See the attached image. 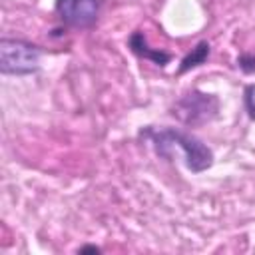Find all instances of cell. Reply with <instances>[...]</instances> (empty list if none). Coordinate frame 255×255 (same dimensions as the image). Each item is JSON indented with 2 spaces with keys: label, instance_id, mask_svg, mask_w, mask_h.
Segmentation results:
<instances>
[{
  "label": "cell",
  "instance_id": "obj_3",
  "mask_svg": "<svg viewBox=\"0 0 255 255\" xmlns=\"http://www.w3.org/2000/svg\"><path fill=\"white\" fill-rule=\"evenodd\" d=\"M217 112H219V98L215 94H205L199 90H189L181 94L171 108V116L189 128L209 124L211 120L217 118Z\"/></svg>",
  "mask_w": 255,
  "mask_h": 255
},
{
  "label": "cell",
  "instance_id": "obj_7",
  "mask_svg": "<svg viewBox=\"0 0 255 255\" xmlns=\"http://www.w3.org/2000/svg\"><path fill=\"white\" fill-rule=\"evenodd\" d=\"M237 64H239V68H241L245 74H253V72H255V56H253V54H243V56H239Z\"/></svg>",
  "mask_w": 255,
  "mask_h": 255
},
{
  "label": "cell",
  "instance_id": "obj_2",
  "mask_svg": "<svg viewBox=\"0 0 255 255\" xmlns=\"http://www.w3.org/2000/svg\"><path fill=\"white\" fill-rule=\"evenodd\" d=\"M42 48L26 40H0V72L4 76H30L40 68Z\"/></svg>",
  "mask_w": 255,
  "mask_h": 255
},
{
  "label": "cell",
  "instance_id": "obj_6",
  "mask_svg": "<svg viewBox=\"0 0 255 255\" xmlns=\"http://www.w3.org/2000/svg\"><path fill=\"white\" fill-rule=\"evenodd\" d=\"M207 56H209V44L203 40V42H199L195 48H191V52L181 60V64H179V68H177V74H185V72H189L191 68L201 66V64L207 60Z\"/></svg>",
  "mask_w": 255,
  "mask_h": 255
},
{
  "label": "cell",
  "instance_id": "obj_5",
  "mask_svg": "<svg viewBox=\"0 0 255 255\" xmlns=\"http://www.w3.org/2000/svg\"><path fill=\"white\" fill-rule=\"evenodd\" d=\"M128 44H129V48H131V52H133L135 56L145 58V60H151V62L157 64V66H165V64L171 60V54L149 48V46H147V40H145V36H143V32H139V30L129 36Z\"/></svg>",
  "mask_w": 255,
  "mask_h": 255
},
{
  "label": "cell",
  "instance_id": "obj_8",
  "mask_svg": "<svg viewBox=\"0 0 255 255\" xmlns=\"http://www.w3.org/2000/svg\"><path fill=\"white\" fill-rule=\"evenodd\" d=\"M100 251H102V249L96 247V245H84V247L78 249V253H100Z\"/></svg>",
  "mask_w": 255,
  "mask_h": 255
},
{
  "label": "cell",
  "instance_id": "obj_4",
  "mask_svg": "<svg viewBox=\"0 0 255 255\" xmlns=\"http://www.w3.org/2000/svg\"><path fill=\"white\" fill-rule=\"evenodd\" d=\"M58 18L72 28H90L100 14V0H56Z\"/></svg>",
  "mask_w": 255,
  "mask_h": 255
},
{
  "label": "cell",
  "instance_id": "obj_1",
  "mask_svg": "<svg viewBox=\"0 0 255 255\" xmlns=\"http://www.w3.org/2000/svg\"><path fill=\"white\" fill-rule=\"evenodd\" d=\"M139 135L147 137L161 157H167V151L177 145L183 151L187 169L193 173H203L205 169H209L213 165L211 147H207L201 139H197L195 135H191L187 131L173 129V128H161V129L147 128V129H141Z\"/></svg>",
  "mask_w": 255,
  "mask_h": 255
}]
</instances>
